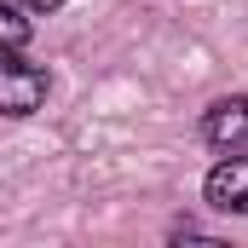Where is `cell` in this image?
Returning <instances> with one entry per match:
<instances>
[{
	"label": "cell",
	"mask_w": 248,
	"mask_h": 248,
	"mask_svg": "<svg viewBox=\"0 0 248 248\" xmlns=\"http://www.w3.org/2000/svg\"><path fill=\"white\" fill-rule=\"evenodd\" d=\"M46 69L17 52H0V116H35L46 104Z\"/></svg>",
	"instance_id": "6da1fadb"
},
{
	"label": "cell",
	"mask_w": 248,
	"mask_h": 248,
	"mask_svg": "<svg viewBox=\"0 0 248 248\" xmlns=\"http://www.w3.org/2000/svg\"><path fill=\"white\" fill-rule=\"evenodd\" d=\"M202 139H208V150H219V156H243V150H248V98H243V93L208 104Z\"/></svg>",
	"instance_id": "7a4b0ae2"
},
{
	"label": "cell",
	"mask_w": 248,
	"mask_h": 248,
	"mask_svg": "<svg viewBox=\"0 0 248 248\" xmlns=\"http://www.w3.org/2000/svg\"><path fill=\"white\" fill-rule=\"evenodd\" d=\"M202 196H208L219 214H248V150L243 156H225V162L208 173Z\"/></svg>",
	"instance_id": "3957f363"
},
{
	"label": "cell",
	"mask_w": 248,
	"mask_h": 248,
	"mask_svg": "<svg viewBox=\"0 0 248 248\" xmlns=\"http://www.w3.org/2000/svg\"><path fill=\"white\" fill-rule=\"evenodd\" d=\"M23 41H29V17L17 6H0V52H17Z\"/></svg>",
	"instance_id": "277c9868"
},
{
	"label": "cell",
	"mask_w": 248,
	"mask_h": 248,
	"mask_svg": "<svg viewBox=\"0 0 248 248\" xmlns=\"http://www.w3.org/2000/svg\"><path fill=\"white\" fill-rule=\"evenodd\" d=\"M23 6H29V12H58L63 0H23Z\"/></svg>",
	"instance_id": "5b68a950"
}]
</instances>
